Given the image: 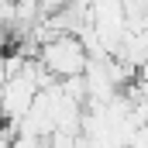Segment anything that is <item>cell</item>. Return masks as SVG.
Wrapping results in <instances>:
<instances>
[{
	"instance_id": "6da1fadb",
	"label": "cell",
	"mask_w": 148,
	"mask_h": 148,
	"mask_svg": "<svg viewBox=\"0 0 148 148\" xmlns=\"http://www.w3.org/2000/svg\"><path fill=\"white\" fill-rule=\"evenodd\" d=\"M38 62L48 69L55 79H69V76H83L90 66V52L83 45V38L73 31H59V35L45 38L38 45Z\"/></svg>"
},
{
	"instance_id": "3957f363",
	"label": "cell",
	"mask_w": 148,
	"mask_h": 148,
	"mask_svg": "<svg viewBox=\"0 0 148 148\" xmlns=\"http://www.w3.org/2000/svg\"><path fill=\"white\" fill-rule=\"evenodd\" d=\"M0 124H3V114H0Z\"/></svg>"
},
{
	"instance_id": "7a4b0ae2",
	"label": "cell",
	"mask_w": 148,
	"mask_h": 148,
	"mask_svg": "<svg viewBox=\"0 0 148 148\" xmlns=\"http://www.w3.org/2000/svg\"><path fill=\"white\" fill-rule=\"evenodd\" d=\"M10 148H48V138H38V134H28V131H17V138H14Z\"/></svg>"
}]
</instances>
